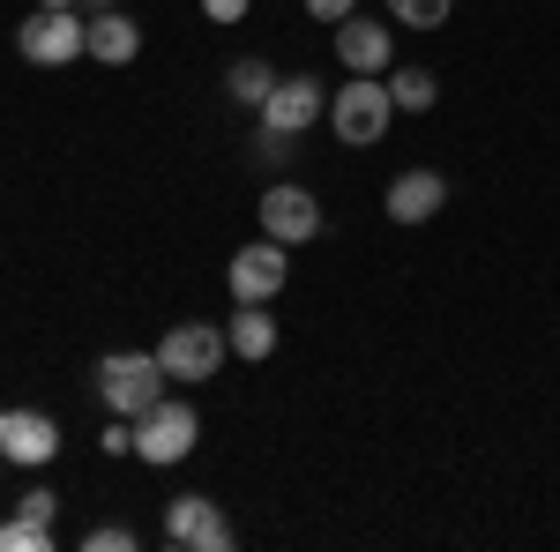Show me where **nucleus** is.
I'll list each match as a JSON object with an SVG mask.
<instances>
[{
	"label": "nucleus",
	"instance_id": "1",
	"mask_svg": "<svg viewBox=\"0 0 560 552\" xmlns=\"http://www.w3.org/2000/svg\"><path fill=\"white\" fill-rule=\"evenodd\" d=\"M97 396H105L113 419H142V411L165 396L158 351H105V359H97Z\"/></svg>",
	"mask_w": 560,
	"mask_h": 552
},
{
	"label": "nucleus",
	"instance_id": "2",
	"mask_svg": "<svg viewBox=\"0 0 560 552\" xmlns=\"http://www.w3.org/2000/svg\"><path fill=\"white\" fill-rule=\"evenodd\" d=\"M202 441V419H195V403L187 396H158L142 419H135V456L150 470H173L187 463V448Z\"/></svg>",
	"mask_w": 560,
	"mask_h": 552
},
{
	"label": "nucleus",
	"instance_id": "3",
	"mask_svg": "<svg viewBox=\"0 0 560 552\" xmlns=\"http://www.w3.org/2000/svg\"><path fill=\"white\" fill-rule=\"evenodd\" d=\"M388 120H396V97H388L382 75H359V83H345L329 97V128H337V142H351V150H374L388 134Z\"/></svg>",
	"mask_w": 560,
	"mask_h": 552
},
{
	"label": "nucleus",
	"instance_id": "4",
	"mask_svg": "<svg viewBox=\"0 0 560 552\" xmlns=\"http://www.w3.org/2000/svg\"><path fill=\"white\" fill-rule=\"evenodd\" d=\"M224 329H210V321H173L165 329V343H158V366H165V381L179 388H195V381H210L217 366H224Z\"/></svg>",
	"mask_w": 560,
	"mask_h": 552
},
{
	"label": "nucleus",
	"instance_id": "5",
	"mask_svg": "<svg viewBox=\"0 0 560 552\" xmlns=\"http://www.w3.org/2000/svg\"><path fill=\"white\" fill-rule=\"evenodd\" d=\"M15 52H23L31 68H68V60H83V15H75V8H38V15L15 31Z\"/></svg>",
	"mask_w": 560,
	"mask_h": 552
},
{
	"label": "nucleus",
	"instance_id": "6",
	"mask_svg": "<svg viewBox=\"0 0 560 552\" xmlns=\"http://www.w3.org/2000/svg\"><path fill=\"white\" fill-rule=\"evenodd\" d=\"M165 545H179V552H232V522H224L217 501L179 493L173 508H165Z\"/></svg>",
	"mask_w": 560,
	"mask_h": 552
},
{
	"label": "nucleus",
	"instance_id": "7",
	"mask_svg": "<svg viewBox=\"0 0 560 552\" xmlns=\"http://www.w3.org/2000/svg\"><path fill=\"white\" fill-rule=\"evenodd\" d=\"M284 277H292V261H284V239H269V232L232 255V298L240 306H269V298L284 292Z\"/></svg>",
	"mask_w": 560,
	"mask_h": 552
},
{
	"label": "nucleus",
	"instance_id": "8",
	"mask_svg": "<svg viewBox=\"0 0 560 552\" xmlns=\"http://www.w3.org/2000/svg\"><path fill=\"white\" fill-rule=\"evenodd\" d=\"M261 232L269 239H284V247H300V239H322V202L292 187V179H277V187H261Z\"/></svg>",
	"mask_w": 560,
	"mask_h": 552
},
{
	"label": "nucleus",
	"instance_id": "9",
	"mask_svg": "<svg viewBox=\"0 0 560 552\" xmlns=\"http://www.w3.org/2000/svg\"><path fill=\"white\" fill-rule=\"evenodd\" d=\"M0 456L45 470L52 456H60V425L45 419V411H0Z\"/></svg>",
	"mask_w": 560,
	"mask_h": 552
},
{
	"label": "nucleus",
	"instance_id": "10",
	"mask_svg": "<svg viewBox=\"0 0 560 552\" xmlns=\"http://www.w3.org/2000/svg\"><path fill=\"white\" fill-rule=\"evenodd\" d=\"M314 120H322V83H314V75H277V90L261 97V128L306 134Z\"/></svg>",
	"mask_w": 560,
	"mask_h": 552
},
{
	"label": "nucleus",
	"instance_id": "11",
	"mask_svg": "<svg viewBox=\"0 0 560 552\" xmlns=\"http://www.w3.org/2000/svg\"><path fill=\"white\" fill-rule=\"evenodd\" d=\"M441 202H448V179H441L433 165H411V172H396V187H388L382 210L396 216V224H427V216H441Z\"/></svg>",
	"mask_w": 560,
	"mask_h": 552
},
{
	"label": "nucleus",
	"instance_id": "12",
	"mask_svg": "<svg viewBox=\"0 0 560 552\" xmlns=\"http://www.w3.org/2000/svg\"><path fill=\"white\" fill-rule=\"evenodd\" d=\"M337 60H345L351 75H382L388 60H396V45H388V23H366V15L351 8L345 23H337Z\"/></svg>",
	"mask_w": 560,
	"mask_h": 552
},
{
	"label": "nucleus",
	"instance_id": "13",
	"mask_svg": "<svg viewBox=\"0 0 560 552\" xmlns=\"http://www.w3.org/2000/svg\"><path fill=\"white\" fill-rule=\"evenodd\" d=\"M83 52H90V60H105V68H128L135 52H142V23L120 15V8H97V15L83 23Z\"/></svg>",
	"mask_w": 560,
	"mask_h": 552
},
{
	"label": "nucleus",
	"instance_id": "14",
	"mask_svg": "<svg viewBox=\"0 0 560 552\" xmlns=\"http://www.w3.org/2000/svg\"><path fill=\"white\" fill-rule=\"evenodd\" d=\"M224 343H232L240 359H269V351H277V321H269V306H240L232 329H224Z\"/></svg>",
	"mask_w": 560,
	"mask_h": 552
},
{
	"label": "nucleus",
	"instance_id": "15",
	"mask_svg": "<svg viewBox=\"0 0 560 552\" xmlns=\"http://www.w3.org/2000/svg\"><path fill=\"white\" fill-rule=\"evenodd\" d=\"M433 90H441V83H433L427 68H388V97H396V113H427Z\"/></svg>",
	"mask_w": 560,
	"mask_h": 552
},
{
	"label": "nucleus",
	"instance_id": "16",
	"mask_svg": "<svg viewBox=\"0 0 560 552\" xmlns=\"http://www.w3.org/2000/svg\"><path fill=\"white\" fill-rule=\"evenodd\" d=\"M0 552H52V522H38V515H8L0 522Z\"/></svg>",
	"mask_w": 560,
	"mask_h": 552
},
{
	"label": "nucleus",
	"instance_id": "17",
	"mask_svg": "<svg viewBox=\"0 0 560 552\" xmlns=\"http://www.w3.org/2000/svg\"><path fill=\"white\" fill-rule=\"evenodd\" d=\"M224 90H232L240 105H261V97L277 90V68H269V60H232V75H224Z\"/></svg>",
	"mask_w": 560,
	"mask_h": 552
},
{
	"label": "nucleus",
	"instance_id": "18",
	"mask_svg": "<svg viewBox=\"0 0 560 552\" xmlns=\"http://www.w3.org/2000/svg\"><path fill=\"white\" fill-rule=\"evenodd\" d=\"M382 8L396 15V23H411V31H441L456 0H382Z\"/></svg>",
	"mask_w": 560,
	"mask_h": 552
},
{
	"label": "nucleus",
	"instance_id": "19",
	"mask_svg": "<svg viewBox=\"0 0 560 552\" xmlns=\"http://www.w3.org/2000/svg\"><path fill=\"white\" fill-rule=\"evenodd\" d=\"M128 545H135L128 522H105V530H90V552H128Z\"/></svg>",
	"mask_w": 560,
	"mask_h": 552
},
{
	"label": "nucleus",
	"instance_id": "20",
	"mask_svg": "<svg viewBox=\"0 0 560 552\" xmlns=\"http://www.w3.org/2000/svg\"><path fill=\"white\" fill-rule=\"evenodd\" d=\"M292 142H300V134H277V128H261V165H284V157H292Z\"/></svg>",
	"mask_w": 560,
	"mask_h": 552
},
{
	"label": "nucleus",
	"instance_id": "21",
	"mask_svg": "<svg viewBox=\"0 0 560 552\" xmlns=\"http://www.w3.org/2000/svg\"><path fill=\"white\" fill-rule=\"evenodd\" d=\"M351 8H359V0H306V15H314V23H345Z\"/></svg>",
	"mask_w": 560,
	"mask_h": 552
},
{
	"label": "nucleus",
	"instance_id": "22",
	"mask_svg": "<svg viewBox=\"0 0 560 552\" xmlns=\"http://www.w3.org/2000/svg\"><path fill=\"white\" fill-rule=\"evenodd\" d=\"M247 8H255V0H202V15H210V23H240Z\"/></svg>",
	"mask_w": 560,
	"mask_h": 552
},
{
	"label": "nucleus",
	"instance_id": "23",
	"mask_svg": "<svg viewBox=\"0 0 560 552\" xmlns=\"http://www.w3.org/2000/svg\"><path fill=\"white\" fill-rule=\"evenodd\" d=\"M52 508H60V493H45V485H38V493H23V515H38V522H52Z\"/></svg>",
	"mask_w": 560,
	"mask_h": 552
},
{
	"label": "nucleus",
	"instance_id": "24",
	"mask_svg": "<svg viewBox=\"0 0 560 552\" xmlns=\"http://www.w3.org/2000/svg\"><path fill=\"white\" fill-rule=\"evenodd\" d=\"M38 8H75V0H38Z\"/></svg>",
	"mask_w": 560,
	"mask_h": 552
},
{
	"label": "nucleus",
	"instance_id": "25",
	"mask_svg": "<svg viewBox=\"0 0 560 552\" xmlns=\"http://www.w3.org/2000/svg\"><path fill=\"white\" fill-rule=\"evenodd\" d=\"M97 8H105V0H97Z\"/></svg>",
	"mask_w": 560,
	"mask_h": 552
}]
</instances>
